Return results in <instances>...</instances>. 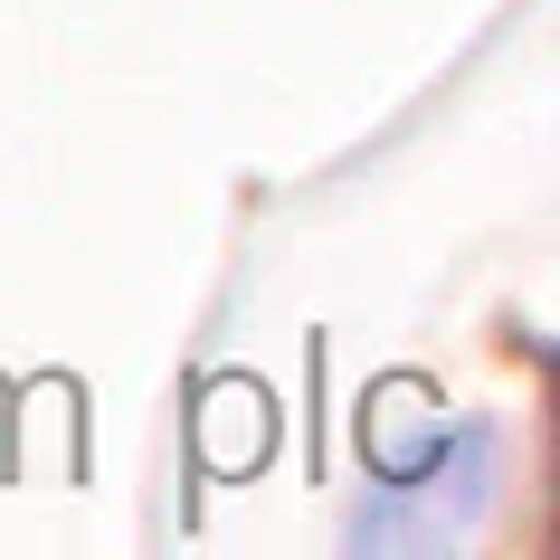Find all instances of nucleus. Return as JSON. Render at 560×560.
I'll list each match as a JSON object with an SVG mask.
<instances>
[{"label":"nucleus","mask_w":560,"mask_h":560,"mask_svg":"<svg viewBox=\"0 0 560 560\" xmlns=\"http://www.w3.org/2000/svg\"><path fill=\"white\" fill-rule=\"evenodd\" d=\"M494 485H503V438L485 418L428 428L418 456H371V494L352 513V551H438V541H466L494 513Z\"/></svg>","instance_id":"f257e3e1"}]
</instances>
